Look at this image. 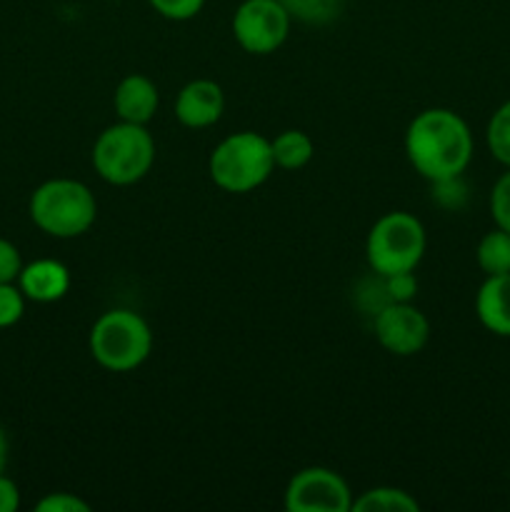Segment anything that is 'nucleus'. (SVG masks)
<instances>
[{
    "mask_svg": "<svg viewBox=\"0 0 510 512\" xmlns=\"http://www.w3.org/2000/svg\"><path fill=\"white\" fill-rule=\"evenodd\" d=\"M405 155L425 180L463 175L473 160V133L455 110L428 108L405 130Z\"/></svg>",
    "mask_w": 510,
    "mask_h": 512,
    "instance_id": "1",
    "label": "nucleus"
},
{
    "mask_svg": "<svg viewBox=\"0 0 510 512\" xmlns=\"http://www.w3.org/2000/svg\"><path fill=\"white\" fill-rule=\"evenodd\" d=\"M30 220L50 238H78L88 233L98 215V203L90 188L73 178H53L30 195Z\"/></svg>",
    "mask_w": 510,
    "mask_h": 512,
    "instance_id": "2",
    "label": "nucleus"
},
{
    "mask_svg": "<svg viewBox=\"0 0 510 512\" xmlns=\"http://www.w3.org/2000/svg\"><path fill=\"white\" fill-rule=\"evenodd\" d=\"M88 345L100 368L110 373H130L148 360L153 333L143 315L128 308H115L95 320Z\"/></svg>",
    "mask_w": 510,
    "mask_h": 512,
    "instance_id": "3",
    "label": "nucleus"
},
{
    "mask_svg": "<svg viewBox=\"0 0 510 512\" xmlns=\"http://www.w3.org/2000/svg\"><path fill=\"white\" fill-rule=\"evenodd\" d=\"M275 168L270 140L265 135L243 130L220 140L208 160L213 183L225 193L243 195L260 188Z\"/></svg>",
    "mask_w": 510,
    "mask_h": 512,
    "instance_id": "4",
    "label": "nucleus"
},
{
    "mask_svg": "<svg viewBox=\"0 0 510 512\" xmlns=\"http://www.w3.org/2000/svg\"><path fill=\"white\" fill-rule=\"evenodd\" d=\"M155 163V140L138 123L110 125L93 145V168L105 183L133 185L150 173Z\"/></svg>",
    "mask_w": 510,
    "mask_h": 512,
    "instance_id": "5",
    "label": "nucleus"
},
{
    "mask_svg": "<svg viewBox=\"0 0 510 512\" xmlns=\"http://www.w3.org/2000/svg\"><path fill=\"white\" fill-rule=\"evenodd\" d=\"M425 228L415 215L393 210L375 220L365 240V258L373 273H413L425 255Z\"/></svg>",
    "mask_w": 510,
    "mask_h": 512,
    "instance_id": "6",
    "label": "nucleus"
},
{
    "mask_svg": "<svg viewBox=\"0 0 510 512\" xmlns=\"http://www.w3.org/2000/svg\"><path fill=\"white\" fill-rule=\"evenodd\" d=\"M290 23L280 0H243L233 15V38L245 53L270 55L288 40Z\"/></svg>",
    "mask_w": 510,
    "mask_h": 512,
    "instance_id": "7",
    "label": "nucleus"
},
{
    "mask_svg": "<svg viewBox=\"0 0 510 512\" xmlns=\"http://www.w3.org/2000/svg\"><path fill=\"white\" fill-rule=\"evenodd\" d=\"M353 495L348 483L330 468H305L290 478L285 488L288 512H348Z\"/></svg>",
    "mask_w": 510,
    "mask_h": 512,
    "instance_id": "8",
    "label": "nucleus"
},
{
    "mask_svg": "<svg viewBox=\"0 0 510 512\" xmlns=\"http://www.w3.org/2000/svg\"><path fill=\"white\" fill-rule=\"evenodd\" d=\"M373 333L388 353L410 358L428 345L430 323L415 305L388 303L373 315Z\"/></svg>",
    "mask_w": 510,
    "mask_h": 512,
    "instance_id": "9",
    "label": "nucleus"
},
{
    "mask_svg": "<svg viewBox=\"0 0 510 512\" xmlns=\"http://www.w3.org/2000/svg\"><path fill=\"white\" fill-rule=\"evenodd\" d=\"M225 110V95L215 80L198 78L190 80L188 85H183L175 100V118L180 120V125L185 128H210V125L218 123L223 118Z\"/></svg>",
    "mask_w": 510,
    "mask_h": 512,
    "instance_id": "10",
    "label": "nucleus"
},
{
    "mask_svg": "<svg viewBox=\"0 0 510 512\" xmlns=\"http://www.w3.org/2000/svg\"><path fill=\"white\" fill-rule=\"evenodd\" d=\"M158 103V88H155V83L148 75L140 73L125 75L113 95L115 113L125 123L148 125L155 118V113H158Z\"/></svg>",
    "mask_w": 510,
    "mask_h": 512,
    "instance_id": "11",
    "label": "nucleus"
},
{
    "mask_svg": "<svg viewBox=\"0 0 510 512\" xmlns=\"http://www.w3.org/2000/svg\"><path fill=\"white\" fill-rule=\"evenodd\" d=\"M18 288L23 290L25 300L55 303V300L65 298V293L70 290V273L58 260H33V263L23 265V270H20Z\"/></svg>",
    "mask_w": 510,
    "mask_h": 512,
    "instance_id": "12",
    "label": "nucleus"
},
{
    "mask_svg": "<svg viewBox=\"0 0 510 512\" xmlns=\"http://www.w3.org/2000/svg\"><path fill=\"white\" fill-rule=\"evenodd\" d=\"M475 315L488 333L510 338V273L485 275L475 295Z\"/></svg>",
    "mask_w": 510,
    "mask_h": 512,
    "instance_id": "13",
    "label": "nucleus"
},
{
    "mask_svg": "<svg viewBox=\"0 0 510 512\" xmlns=\"http://www.w3.org/2000/svg\"><path fill=\"white\" fill-rule=\"evenodd\" d=\"M270 150H273V160L278 168L300 170L313 160L315 145L303 130H283L270 140Z\"/></svg>",
    "mask_w": 510,
    "mask_h": 512,
    "instance_id": "14",
    "label": "nucleus"
},
{
    "mask_svg": "<svg viewBox=\"0 0 510 512\" xmlns=\"http://www.w3.org/2000/svg\"><path fill=\"white\" fill-rule=\"evenodd\" d=\"M475 260L485 275H505L510 273V233L503 228H495L480 238L475 248Z\"/></svg>",
    "mask_w": 510,
    "mask_h": 512,
    "instance_id": "15",
    "label": "nucleus"
},
{
    "mask_svg": "<svg viewBox=\"0 0 510 512\" xmlns=\"http://www.w3.org/2000/svg\"><path fill=\"white\" fill-rule=\"evenodd\" d=\"M355 512H418L420 503L410 493L400 488H390V485H383V488L365 490L358 500H353Z\"/></svg>",
    "mask_w": 510,
    "mask_h": 512,
    "instance_id": "16",
    "label": "nucleus"
},
{
    "mask_svg": "<svg viewBox=\"0 0 510 512\" xmlns=\"http://www.w3.org/2000/svg\"><path fill=\"white\" fill-rule=\"evenodd\" d=\"M288 15L305 25H328L338 18L340 0H280Z\"/></svg>",
    "mask_w": 510,
    "mask_h": 512,
    "instance_id": "17",
    "label": "nucleus"
},
{
    "mask_svg": "<svg viewBox=\"0 0 510 512\" xmlns=\"http://www.w3.org/2000/svg\"><path fill=\"white\" fill-rule=\"evenodd\" d=\"M485 140H488V150L500 165L510 168V100H505L488 120V130H485Z\"/></svg>",
    "mask_w": 510,
    "mask_h": 512,
    "instance_id": "18",
    "label": "nucleus"
},
{
    "mask_svg": "<svg viewBox=\"0 0 510 512\" xmlns=\"http://www.w3.org/2000/svg\"><path fill=\"white\" fill-rule=\"evenodd\" d=\"M490 215L495 220V228H503L510 233V168L495 180L490 190Z\"/></svg>",
    "mask_w": 510,
    "mask_h": 512,
    "instance_id": "19",
    "label": "nucleus"
},
{
    "mask_svg": "<svg viewBox=\"0 0 510 512\" xmlns=\"http://www.w3.org/2000/svg\"><path fill=\"white\" fill-rule=\"evenodd\" d=\"M433 200L445 210H460L468 200V188L463 183V175L455 178L433 180Z\"/></svg>",
    "mask_w": 510,
    "mask_h": 512,
    "instance_id": "20",
    "label": "nucleus"
},
{
    "mask_svg": "<svg viewBox=\"0 0 510 512\" xmlns=\"http://www.w3.org/2000/svg\"><path fill=\"white\" fill-rule=\"evenodd\" d=\"M25 313V295L18 285L0 283V328H13Z\"/></svg>",
    "mask_w": 510,
    "mask_h": 512,
    "instance_id": "21",
    "label": "nucleus"
},
{
    "mask_svg": "<svg viewBox=\"0 0 510 512\" xmlns=\"http://www.w3.org/2000/svg\"><path fill=\"white\" fill-rule=\"evenodd\" d=\"M148 3L165 20L183 23V20H193L203 10L205 0H148Z\"/></svg>",
    "mask_w": 510,
    "mask_h": 512,
    "instance_id": "22",
    "label": "nucleus"
},
{
    "mask_svg": "<svg viewBox=\"0 0 510 512\" xmlns=\"http://www.w3.org/2000/svg\"><path fill=\"white\" fill-rule=\"evenodd\" d=\"M383 285L390 303H410L418 293V280H415L413 273L383 275Z\"/></svg>",
    "mask_w": 510,
    "mask_h": 512,
    "instance_id": "23",
    "label": "nucleus"
},
{
    "mask_svg": "<svg viewBox=\"0 0 510 512\" xmlns=\"http://www.w3.org/2000/svg\"><path fill=\"white\" fill-rule=\"evenodd\" d=\"M38 512H90V505L73 493H50L35 505Z\"/></svg>",
    "mask_w": 510,
    "mask_h": 512,
    "instance_id": "24",
    "label": "nucleus"
},
{
    "mask_svg": "<svg viewBox=\"0 0 510 512\" xmlns=\"http://www.w3.org/2000/svg\"><path fill=\"white\" fill-rule=\"evenodd\" d=\"M20 270H23L20 250L10 240L0 238V283H18Z\"/></svg>",
    "mask_w": 510,
    "mask_h": 512,
    "instance_id": "25",
    "label": "nucleus"
},
{
    "mask_svg": "<svg viewBox=\"0 0 510 512\" xmlns=\"http://www.w3.org/2000/svg\"><path fill=\"white\" fill-rule=\"evenodd\" d=\"M20 508V490L8 475H0V512H15Z\"/></svg>",
    "mask_w": 510,
    "mask_h": 512,
    "instance_id": "26",
    "label": "nucleus"
},
{
    "mask_svg": "<svg viewBox=\"0 0 510 512\" xmlns=\"http://www.w3.org/2000/svg\"><path fill=\"white\" fill-rule=\"evenodd\" d=\"M5 465H8V438H5L3 428H0V475L5 473Z\"/></svg>",
    "mask_w": 510,
    "mask_h": 512,
    "instance_id": "27",
    "label": "nucleus"
},
{
    "mask_svg": "<svg viewBox=\"0 0 510 512\" xmlns=\"http://www.w3.org/2000/svg\"><path fill=\"white\" fill-rule=\"evenodd\" d=\"M340 3H343V0H340Z\"/></svg>",
    "mask_w": 510,
    "mask_h": 512,
    "instance_id": "28",
    "label": "nucleus"
}]
</instances>
